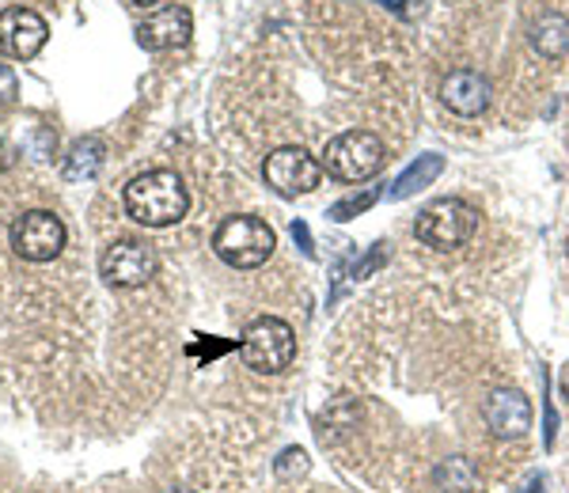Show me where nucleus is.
Instances as JSON below:
<instances>
[{"instance_id":"obj_1","label":"nucleus","mask_w":569,"mask_h":493,"mask_svg":"<svg viewBox=\"0 0 569 493\" xmlns=\"http://www.w3.org/2000/svg\"><path fill=\"white\" fill-rule=\"evenodd\" d=\"M190 209V194L182 179L168 168H156L137 175L126 187V213L144 228H168L179 224Z\"/></svg>"},{"instance_id":"obj_2","label":"nucleus","mask_w":569,"mask_h":493,"mask_svg":"<svg viewBox=\"0 0 569 493\" xmlns=\"http://www.w3.org/2000/svg\"><path fill=\"white\" fill-rule=\"evenodd\" d=\"M475 232H479V209L463 202V198L429 202L415 221L418 243L433 247V251H460V247L471 243Z\"/></svg>"},{"instance_id":"obj_3","label":"nucleus","mask_w":569,"mask_h":493,"mask_svg":"<svg viewBox=\"0 0 569 493\" xmlns=\"http://www.w3.org/2000/svg\"><path fill=\"white\" fill-rule=\"evenodd\" d=\"M240 358L259 376H281L292 361H297V334L278 315H259L243 331Z\"/></svg>"},{"instance_id":"obj_4","label":"nucleus","mask_w":569,"mask_h":493,"mask_svg":"<svg viewBox=\"0 0 569 493\" xmlns=\"http://www.w3.org/2000/svg\"><path fill=\"white\" fill-rule=\"evenodd\" d=\"M273 247H278V235H273V228L266 224L262 217H228L213 232L217 259L228 262L232 270L262 266L273 254Z\"/></svg>"},{"instance_id":"obj_5","label":"nucleus","mask_w":569,"mask_h":493,"mask_svg":"<svg viewBox=\"0 0 569 493\" xmlns=\"http://www.w3.org/2000/svg\"><path fill=\"white\" fill-rule=\"evenodd\" d=\"M388 160L383 141L369 130H346L338 137H330L323 149V171L338 182H365Z\"/></svg>"},{"instance_id":"obj_6","label":"nucleus","mask_w":569,"mask_h":493,"mask_svg":"<svg viewBox=\"0 0 569 493\" xmlns=\"http://www.w3.org/2000/svg\"><path fill=\"white\" fill-rule=\"evenodd\" d=\"M262 179L278 198H305L323 182V160H316L300 144H284L266 157Z\"/></svg>"},{"instance_id":"obj_7","label":"nucleus","mask_w":569,"mask_h":493,"mask_svg":"<svg viewBox=\"0 0 569 493\" xmlns=\"http://www.w3.org/2000/svg\"><path fill=\"white\" fill-rule=\"evenodd\" d=\"M66 247V224L61 217L46 213V209H31V213L12 221V251L23 262H53Z\"/></svg>"},{"instance_id":"obj_8","label":"nucleus","mask_w":569,"mask_h":493,"mask_svg":"<svg viewBox=\"0 0 569 493\" xmlns=\"http://www.w3.org/2000/svg\"><path fill=\"white\" fill-rule=\"evenodd\" d=\"M156 251L141 240H118L110 243L99 259V273H103L107 285L114 289H141L156 278Z\"/></svg>"},{"instance_id":"obj_9","label":"nucleus","mask_w":569,"mask_h":493,"mask_svg":"<svg viewBox=\"0 0 569 493\" xmlns=\"http://www.w3.org/2000/svg\"><path fill=\"white\" fill-rule=\"evenodd\" d=\"M482 422L498 441H520L531 429V403L517 388H493L482 403Z\"/></svg>"},{"instance_id":"obj_10","label":"nucleus","mask_w":569,"mask_h":493,"mask_svg":"<svg viewBox=\"0 0 569 493\" xmlns=\"http://www.w3.org/2000/svg\"><path fill=\"white\" fill-rule=\"evenodd\" d=\"M50 39V27L31 8H4L0 12V53L16 61H31Z\"/></svg>"},{"instance_id":"obj_11","label":"nucleus","mask_w":569,"mask_h":493,"mask_svg":"<svg viewBox=\"0 0 569 493\" xmlns=\"http://www.w3.org/2000/svg\"><path fill=\"white\" fill-rule=\"evenodd\" d=\"M190 34H194V20H190V12L182 4H171L163 8V12L149 16L141 27H137V42H141V50H179V46L190 42Z\"/></svg>"},{"instance_id":"obj_12","label":"nucleus","mask_w":569,"mask_h":493,"mask_svg":"<svg viewBox=\"0 0 569 493\" xmlns=\"http://www.w3.org/2000/svg\"><path fill=\"white\" fill-rule=\"evenodd\" d=\"M440 99H445V107L452 114L475 118L490 107L493 88L479 69H456V72H448L445 84H440Z\"/></svg>"},{"instance_id":"obj_13","label":"nucleus","mask_w":569,"mask_h":493,"mask_svg":"<svg viewBox=\"0 0 569 493\" xmlns=\"http://www.w3.org/2000/svg\"><path fill=\"white\" fill-rule=\"evenodd\" d=\"M440 171H445V157H437V152H426V157H418L399 179L391 182L388 198H391V202H407V198H415L418 190H426L433 179H440Z\"/></svg>"},{"instance_id":"obj_14","label":"nucleus","mask_w":569,"mask_h":493,"mask_svg":"<svg viewBox=\"0 0 569 493\" xmlns=\"http://www.w3.org/2000/svg\"><path fill=\"white\" fill-rule=\"evenodd\" d=\"M433 486L437 493H471L479 486V471H475V463L467 455H448V460L437 463Z\"/></svg>"},{"instance_id":"obj_15","label":"nucleus","mask_w":569,"mask_h":493,"mask_svg":"<svg viewBox=\"0 0 569 493\" xmlns=\"http://www.w3.org/2000/svg\"><path fill=\"white\" fill-rule=\"evenodd\" d=\"M531 46L543 58H562L569 46V20H562V16H543V20L531 27Z\"/></svg>"},{"instance_id":"obj_16","label":"nucleus","mask_w":569,"mask_h":493,"mask_svg":"<svg viewBox=\"0 0 569 493\" xmlns=\"http://www.w3.org/2000/svg\"><path fill=\"white\" fill-rule=\"evenodd\" d=\"M103 163V141L99 137H84L77 149L69 152V163H66V179H91Z\"/></svg>"},{"instance_id":"obj_17","label":"nucleus","mask_w":569,"mask_h":493,"mask_svg":"<svg viewBox=\"0 0 569 493\" xmlns=\"http://www.w3.org/2000/svg\"><path fill=\"white\" fill-rule=\"evenodd\" d=\"M357 414H361V406H353V399H338L335 406L323 414V429H319V436H323V444L327 441H338V436L346 433V429H353L357 425Z\"/></svg>"},{"instance_id":"obj_18","label":"nucleus","mask_w":569,"mask_h":493,"mask_svg":"<svg viewBox=\"0 0 569 493\" xmlns=\"http://www.w3.org/2000/svg\"><path fill=\"white\" fill-rule=\"evenodd\" d=\"M380 202V187H365L361 194H346L342 202H335L327 209V217L330 221H353V217H361V213H369V209Z\"/></svg>"},{"instance_id":"obj_19","label":"nucleus","mask_w":569,"mask_h":493,"mask_svg":"<svg viewBox=\"0 0 569 493\" xmlns=\"http://www.w3.org/2000/svg\"><path fill=\"white\" fill-rule=\"evenodd\" d=\"M388 259H391V243H388V240L372 243V247H369V254H365V259H357V262H353L350 281H369L376 270H380V266H388Z\"/></svg>"},{"instance_id":"obj_20","label":"nucleus","mask_w":569,"mask_h":493,"mask_svg":"<svg viewBox=\"0 0 569 493\" xmlns=\"http://www.w3.org/2000/svg\"><path fill=\"white\" fill-rule=\"evenodd\" d=\"M273 471H278L281 482H297L308 474V452L305 449H284L278 455V463H273Z\"/></svg>"},{"instance_id":"obj_21","label":"nucleus","mask_w":569,"mask_h":493,"mask_svg":"<svg viewBox=\"0 0 569 493\" xmlns=\"http://www.w3.org/2000/svg\"><path fill=\"white\" fill-rule=\"evenodd\" d=\"M16 95H20V80H16V72L8 66H0V107H8Z\"/></svg>"},{"instance_id":"obj_22","label":"nucleus","mask_w":569,"mask_h":493,"mask_svg":"<svg viewBox=\"0 0 569 493\" xmlns=\"http://www.w3.org/2000/svg\"><path fill=\"white\" fill-rule=\"evenodd\" d=\"M388 12H395V16H402V20H410V16H421V4L426 0H380Z\"/></svg>"},{"instance_id":"obj_23","label":"nucleus","mask_w":569,"mask_h":493,"mask_svg":"<svg viewBox=\"0 0 569 493\" xmlns=\"http://www.w3.org/2000/svg\"><path fill=\"white\" fill-rule=\"evenodd\" d=\"M292 240H297V247L305 251V259H316V243H311V232L305 221H292Z\"/></svg>"},{"instance_id":"obj_24","label":"nucleus","mask_w":569,"mask_h":493,"mask_svg":"<svg viewBox=\"0 0 569 493\" xmlns=\"http://www.w3.org/2000/svg\"><path fill=\"white\" fill-rule=\"evenodd\" d=\"M555 433H558V414H555V406L543 403V444L547 449H555Z\"/></svg>"},{"instance_id":"obj_25","label":"nucleus","mask_w":569,"mask_h":493,"mask_svg":"<svg viewBox=\"0 0 569 493\" xmlns=\"http://www.w3.org/2000/svg\"><path fill=\"white\" fill-rule=\"evenodd\" d=\"M517 493H543V474H531V479Z\"/></svg>"},{"instance_id":"obj_26","label":"nucleus","mask_w":569,"mask_h":493,"mask_svg":"<svg viewBox=\"0 0 569 493\" xmlns=\"http://www.w3.org/2000/svg\"><path fill=\"white\" fill-rule=\"evenodd\" d=\"M12 163H16V157H12V149H8V144H4V141H0V175H4V171H8V168H12Z\"/></svg>"},{"instance_id":"obj_27","label":"nucleus","mask_w":569,"mask_h":493,"mask_svg":"<svg viewBox=\"0 0 569 493\" xmlns=\"http://www.w3.org/2000/svg\"><path fill=\"white\" fill-rule=\"evenodd\" d=\"M558 391H562V399L569 403V361L562 364V376H558Z\"/></svg>"},{"instance_id":"obj_28","label":"nucleus","mask_w":569,"mask_h":493,"mask_svg":"<svg viewBox=\"0 0 569 493\" xmlns=\"http://www.w3.org/2000/svg\"><path fill=\"white\" fill-rule=\"evenodd\" d=\"M133 4H141V8H149V4H156V0H133Z\"/></svg>"},{"instance_id":"obj_29","label":"nucleus","mask_w":569,"mask_h":493,"mask_svg":"<svg viewBox=\"0 0 569 493\" xmlns=\"http://www.w3.org/2000/svg\"><path fill=\"white\" fill-rule=\"evenodd\" d=\"M566 254H569V247H566Z\"/></svg>"}]
</instances>
